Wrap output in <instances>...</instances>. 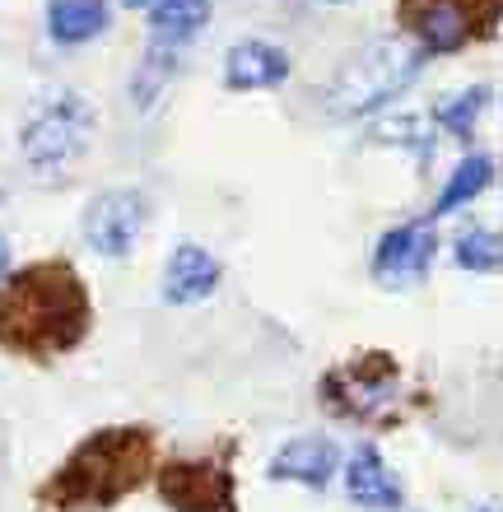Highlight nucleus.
Instances as JSON below:
<instances>
[{
    "instance_id": "1",
    "label": "nucleus",
    "mask_w": 503,
    "mask_h": 512,
    "mask_svg": "<svg viewBox=\"0 0 503 512\" xmlns=\"http://www.w3.org/2000/svg\"><path fill=\"white\" fill-rule=\"evenodd\" d=\"M94 331L89 284L66 256H42L0 280V350L24 364H56Z\"/></svg>"
},
{
    "instance_id": "2",
    "label": "nucleus",
    "mask_w": 503,
    "mask_h": 512,
    "mask_svg": "<svg viewBox=\"0 0 503 512\" xmlns=\"http://www.w3.org/2000/svg\"><path fill=\"white\" fill-rule=\"evenodd\" d=\"M159 471V433L150 424H103L70 447L33 499L47 512H108Z\"/></svg>"
},
{
    "instance_id": "3",
    "label": "nucleus",
    "mask_w": 503,
    "mask_h": 512,
    "mask_svg": "<svg viewBox=\"0 0 503 512\" xmlns=\"http://www.w3.org/2000/svg\"><path fill=\"white\" fill-rule=\"evenodd\" d=\"M317 401L340 424L392 433L429 405V387L392 350H354L317 378Z\"/></svg>"
},
{
    "instance_id": "4",
    "label": "nucleus",
    "mask_w": 503,
    "mask_h": 512,
    "mask_svg": "<svg viewBox=\"0 0 503 512\" xmlns=\"http://www.w3.org/2000/svg\"><path fill=\"white\" fill-rule=\"evenodd\" d=\"M429 56L415 52L401 38H378L345 56V66L336 70V80L327 84V103L331 117H373L378 108H387L392 98H401L410 84L420 80V70Z\"/></svg>"
},
{
    "instance_id": "5",
    "label": "nucleus",
    "mask_w": 503,
    "mask_h": 512,
    "mask_svg": "<svg viewBox=\"0 0 503 512\" xmlns=\"http://www.w3.org/2000/svg\"><path fill=\"white\" fill-rule=\"evenodd\" d=\"M94 126H98V117L84 94H75V89L52 94L42 108H33V117L19 131V154H24L28 173L38 177V182L70 177V168L94 145Z\"/></svg>"
},
{
    "instance_id": "6",
    "label": "nucleus",
    "mask_w": 503,
    "mask_h": 512,
    "mask_svg": "<svg viewBox=\"0 0 503 512\" xmlns=\"http://www.w3.org/2000/svg\"><path fill=\"white\" fill-rule=\"evenodd\" d=\"M392 19L401 42L424 56H457L490 42L503 24V0H396Z\"/></svg>"
},
{
    "instance_id": "7",
    "label": "nucleus",
    "mask_w": 503,
    "mask_h": 512,
    "mask_svg": "<svg viewBox=\"0 0 503 512\" xmlns=\"http://www.w3.org/2000/svg\"><path fill=\"white\" fill-rule=\"evenodd\" d=\"M224 452H201V457H173L154 471V489L164 508L173 512H238V475Z\"/></svg>"
},
{
    "instance_id": "8",
    "label": "nucleus",
    "mask_w": 503,
    "mask_h": 512,
    "mask_svg": "<svg viewBox=\"0 0 503 512\" xmlns=\"http://www.w3.org/2000/svg\"><path fill=\"white\" fill-rule=\"evenodd\" d=\"M145 224H150V196L136 191V187H108V191H98L94 201L84 205L80 233H84V243L94 247L98 256L122 261V256L136 252Z\"/></svg>"
},
{
    "instance_id": "9",
    "label": "nucleus",
    "mask_w": 503,
    "mask_h": 512,
    "mask_svg": "<svg viewBox=\"0 0 503 512\" xmlns=\"http://www.w3.org/2000/svg\"><path fill=\"white\" fill-rule=\"evenodd\" d=\"M438 252V229L434 219H406L378 238L373 247V280L382 289H415L429 275Z\"/></svg>"
},
{
    "instance_id": "10",
    "label": "nucleus",
    "mask_w": 503,
    "mask_h": 512,
    "mask_svg": "<svg viewBox=\"0 0 503 512\" xmlns=\"http://www.w3.org/2000/svg\"><path fill=\"white\" fill-rule=\"evenodd\" d=\"M289 80V52L266 38H243L224 52V89L229 94H257L280 89Z\"/></svg>"
},
{
    "instance_id": "11",
    "label": "nucleus",
    "mask_w": 503,
    "mask_h": 512,
    "mask_svg": "<svg viewBox=\"0 0 503 512\" xmlns=\"http://www.w3.org/2000/svg\"><path fill=\"white\" fill-rule=\"evenodd\" d=\"M219 280H224V266H219V256L201 243H177L164 261V298L173 308L205 303V298L219 289Z\"/></svg>"
},
{
    "instance_id": "12",
    "label": "nucleus",
    "mask_w": 503,
    "mask_h": 512,
    "mask_svg": "<svg viewBox=\"0 0 503 512\" xmlns=\"http://www.w3.org/2000/svg\"><path fill=\"white\" fill-rule=\"evenodd\" d=\"M340 471V452L331 438L322 433H303V438H289L280 452L271 457L266 475L271 480H285V485H303V489H327Z\"/></svg>"
},
{
    "instance_id": "13",
    "label": "nucleus",
    "mask_w": 503,
    "mask_h": 512,
    "mask_svg": "<svg viewBox=\"0 0 503 512\" xmlns=\"http://www.w3.org/2000/svg\"><path fill=\"white\" fill-rule=\"evenodd\" d=\"M345 494L368 512H396L406 503V489L373 443H359L345 461Z\"/></svg>"
},
{
    "instance_id": "14",
    "label": "nucleus",
    "mask_w": 503,
    "mask_h": 512,
    "mask_svg": "<svg viewBox=\"0 0 503 512\" xmlns=\"http://www.w3.org/2000/svg\"><path fill=\"white\" fill-rule=\"evenodd\" d=\"M112 24V0H47V38L56 47H84Z\"/></svg>"
},
{
    "instance_id": "15",
    "label": "nucleus",
    "mask_w": 503,
    "mask_h": 512,
    "mask_svg": "<svg viewBox=\"0 0 503 512\" xmlns=\"http://www.w3.org/2000/svg\"><path fill=\"white\" fill-rule=\"evenodd\" d=\"M490 182H494V154H466V159L448 173V182H443V191H438L429 219L452 215V210H466L471 201H480V196L490 191Z\"/></svg>"
},
{
    "instance_id": "16",
    "label": "nucleus",
    "mask_w": 503,
    "mask_h": 512,
    "mask_svg": "<svg viewBox=\"0 0 503 512\" xmlns=\"http://www.w3.org/2000/svg\"><path fill=\"white\" fill-rule=\"evenodd\" d=\"M210 0H154L150 5V33L159 47H182L210 24Z\"/></svg>"
},
{
    "instance_id": "17",
    "label": "nucleus",
    "mask_w": 503,
    "mask_h": 512,
    "mask_svg": "<svg viewBox=\"0 0 503 512\" xmlns=\"http://www.w3.org/2000/svg\"><path fill=\"white\" fill-rule=\"evenodd\" d=\"M490 94H494L490 84H471V89H457V94L438 98L434 112H429V122H434L438 131H448V135H457V140H466V135L476 131L480 112L490 108Z\"/></svg>"
},
{
    "instance_id": "18",
    "label": "nucleus",
    "mask_w": 503,
    "mask_h": 512,
    "mask_svg": "<svg viewBox=\"0 0 503 512\" xmlns=\"http://www.w3.org/2000/svg\"><path fill=\"white\" fill-rule=\"evenodd\" d=\"M452 261L471 275H494L499 270V233L490 224H471V229L457 233L452 243Z\"/></svg>"
},
{
    "instance_id": "19",
    "label": "nucleus",
    "mask_w": 503,
    "mask_h": 512,
    "mask_svg": "<svg viewBox=\"0 0 503 512\" xmlns=\"http://www.w3.org/2000/svg\"><path fill=\"white\" fill-rule=\"evenodd\" d=\"M173 75H177V47H159L154 42L150 52H145V61H140V75L131 80V98H136L140 108H150L154 98L168 89Z\"/></svg>"
},
{
    "instance_id": "20",
    "label": "nucleus",
    "mask_w": 503,
    "mask_h": 512,
    "mask_svg": "<svg viewBox=\"0 0 503 512\" xmlns=\"http://www.w3.org/2000/svg\"><path fill=\"white\" fill-rule=\"evenodd\" d=\"M368 140H378V145H406V149H415V159L420 163L434 159V131H429L424 117H396V122H382V126H373Z\"/></svg>"
},
{
    "instance_id": "21",
    "label": "nucleus",
    "mask_w": 503,
    "mask_h": 512,
    "mask_svg": "<svg viewBox=\"0 0 503 512\" xmlns=\"http://www.w3.org/2000/svg\"><path fill=\"white\" fill-rule=\"evenodd\" d=\"M10 275V233L0 229V280Z\"/></svg>"
},
{
    "instance_id": "22",
    "label": "nucleus",
    "mask_w": 503,
    "mask_h": 512,
    "mask_svg": "<svg viewBox=\"0 0 503 512\" xmlns=\"http://www.w3.org/2000/svg\"><path fill=\"white\" fill-rule=\"evenodd\" d=\"M126 10H140V5H154V0H122Z\"/></svg>"
},
{
    "instance_id": "23",
    "label": "nucleus",
    "mask_w": 503,
    "mask_h": 512,
    "mask_svg": "<svg viewBox=\"0 0 503 512\" xmlns=\"http://www.w3.org/2000/svg\"><path fill=\"white\" fill-rule=\"evenodd\" d=\"M327 5H350V0H327Z\"/></svg>"
},
{
    "instance_id": "24",
    "label": "nucleus",
    "mask_w": 503,
    "mask_h": 512,
    "mask_svg": "<svg viewBox=\"0 0 503 512\" xmlns=\"http://www.w3.org/2000/svg\"><path fill=\"white\" fill-rule=\"evenodd\" d=\"M480 512H494V508H480Z\"/></svg>"
}]
</instances>
